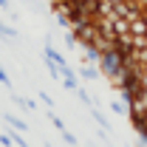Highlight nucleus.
<instances>
[{"label": "nucleus", "instance_id": "f257e3e1", "mask_svg": "<svg viewBox=\"0 0 147 147\" xmlns=\"http://www.w3.org/2000/svg\"><path fill=\"white\" fill-rule=\"evenodd\" d=\"M122 59H125V57H122V54H116V51H110V54H102V57H99V62H96V65H99L96 71H99V74H105V76L110 79L113 74L119 71Z\"/></svg>", "mask_w": 147, "mask_h": 147}, {"label": "nucleus", "instance_id": "f03ea898", "mask_svg": "<svg viewBox=\"0 0 147 147\" xmlns=\"http://www.w3.org/2000/svg\"><path fill=\"white\" fill-rule=\"evenodd\" d=\"M130 37H147V14H142L130 23Z\"/></svg>", "mask_w": 147, "mask_h": 147}, {"label": "nucleus", "instance_id": "7ed1b4c3", "mask_svg": "<svg viewBox=\"0 0 147 147\" xmlns=\"http://www.w3.org/2000/svg\"><path fill=\"white\" fill-rule=\"evenodd\" d=\"M133 51H147V37H133Z\"/></svg>", "mask_w": 147, "mask_h": 147}, {"label": "nucleus", "instance_id": "20e7f679", "mask_svg": "<svg viewBox=\"0 0 147 147\" xmlns=\"http://www.w3.org/2000/svg\"><path fill=\"white\" fill-rule=\"evenodd\" d=\"M82 51H85V57H88V62H99V54L93 51L91 45H82Z\"/></svg>", "mask_w": 147, "mask_h": 147}, {"label": "nucleus", "instance_id": "39448f33", "mask_svg": "<svg viewBox=\"0 0 147 147\" xmlns=\"http://www.w3.org/2000/svg\"><path fill=\"white\" fill-rule=\"evenodd\" d=\"M6 122H9V125H14L17 130H26V122H20V119H14L11 113H6Z\"/></svg>", "mask_w": 147, "mask_h": 147}, {"label": "nucleus", "instance_id": "423d86ee", "mask_svg": "<svg viewBox=\"0 0 147 147\" xmlns=\"http://www.w3.org/2000/svg\"><path fill=\"white\" fill-rule=\"evenodd\" d=\"M79 74H82L85 79H96V76H99V71H96V68H79Z\"/></svg>", "mask_w": 147, "mask_h": 147}, {"label": "nucleus", "instance_id": "0eeeda50", "mask_svg": "<svg viewBox=\"0 0 147 147\" xmlns=\"http://www.w3.org/2000/svg\"><path fill=\"white\" fill-rule=\"evenodd\" d=\"M93 119H96V122H99V125H102V127H105V130H110V125H108V122H105V116H102L99 110H93Z\"/></svg>", "mask_w": 147, "mask_h": 147}, {"label": "nucleus", "instance_id": "6e6552de", "mask_svg": "<svg viewBox=\"0 0 147 147\" xmlns=\"http://www.w3.org/2000/svg\"><path fill=\"white\" fill-rule=\"evenodd\" d=\"M110 108L116 110V113H122V116H125V113H127V108H125V105H119V102H113V105H110Z\"/></svg>", "mask_w": 147, "mask_h": 147}, {"label": "nucleus", "instance_id": "1a4fd4ad", "mask_svg": "<svg viewBox=\"0 0 147 147\" xmlns=\"http://www.w3.org/2000/svg\"><path fill=\"white\" fill-rule=\"evenodd\" d=\"M62 139H65L68 144H74V147H76V139H74V133H65V130H62Z\"/></svg>", "mask_w": 147, "mask_h": 147}, {"label": "nucleus", "instance_id": "9d476101", "mask_svg": "<svg viewBox=\"0 0 147 147\" xmlns=\"http://www.w3.org/2000/svg\"><path fill=\"white\" fill-rule=\"evenodd\" d=\"M0 34H3V37H14V28H6V26H0Z\"/></svg>", "mask_w": 147, "mask_h": 147}, {"label": "nucleus", "instance_id": "9b49d317", "mask_svg": "<svg viewBox=\"0 0 147 147\" xmlns=\"http://www.w3.org/2000/svg\"><path fill=\"white\" fill-rule=\"evenodd\" d=\"M0 82H3V85H11V82H9V76H6V71H0Z\"/></svg>", "mask_w": 147, "mask_h": 147}]
</instances>
